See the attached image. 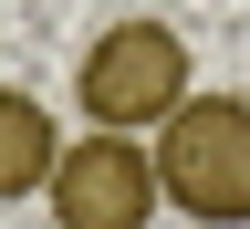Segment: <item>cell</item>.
<instances>
[{"mask_svg":"<svg viewBox=\"0 0 250 229\" xmlns=\"http://www.w3.org/2000/svg\"><path fill=\"white\" fill-rule=\"evenodd\" d=\"M156 136H167L156 146L167 208L208 219V229H240L250 219V94H188Z\"/></svg>","mask_w":250,"mask_h":229,"instance_id":"6da1fadb","label":"cell"},{"mask_svg":"<svg viewBox=\"0 0 250 229\" xmlns=\"http://www.w3.org/2000/svg\"><path fill=\"white\" fill-rule=\"evenodd\" d=\"M83 115L94 125H115V136H136V125H167L188 94V42L167 21H115V31H94V52H83Z\"/></svg>","mask_w":250,"mask_h":229,"instance_id":"7a4b0ae2","label":"cell"},{"mask_svg":"<svg viewBox=\"0 0 250 229\" xmlns=\"http://www.w3.org/2000/svg\"><path fill=\"white\" fill-rule=\"evenodd\" d=\"M52 219L62 229H146L156 219V156L136 146V136H115V125H94V136H73L62 146V167H52Z\"/></svg>","mask_w":250,"mask_h":229,"instance_id":"3957f363","label":"cell"},{"mask_svg":"<svg viewBox=\"0 0 250 229\" xmlns=\"http://www.w3.org/2000/svg\"><path fill=\"white\" fill-rule=\"evenodd\" d=\"M52 167H62V125L21 83H0V198H42Z\"/></svg>","mask_w":250,"mask_h":229,"instance_id":"277c9868","label":"cell"}]
</instances>
